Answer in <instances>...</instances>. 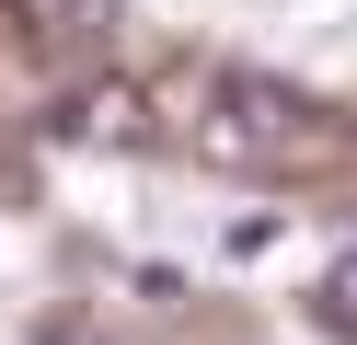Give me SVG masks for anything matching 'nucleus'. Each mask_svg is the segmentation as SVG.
<instances>
[{
  "label": "nucleus",
  "mask_w": 357,
  "mask_h": 345,
  "mask_svg": "<svg viewBox=\"0 0 357 345\" xmlns=\"http://www.w3.org/2000/svg\"><path fill=\"white\" fill-rule=\"evenodd\" d=\"M288 115H300V104H288L277 81H231L219 115L196 127V150H208V161H277L288 150Z\"/></svg>",
  "instance_id": "nucleus-1"
},
{
  "label": "nucleus",
  "mask_w": 357,
  "mask_h": 345,
  "mask_svg": "<svg viewBox=\"0 0 357 345\" xmlns=\"http://www.w3.org/2000/svg\"><path fill=\"white\" fill-rule=\"evenodd\" d=\"M58 138H81V150H150V104L127 81H93L70 115H58Z\"/></svg>",
  "instance_id": "nucleus-2"
},
{
  "label": "nucleus",
  "mask_w": 357,
  "mask_h": 345,
  "mask_svg": "<svg viewBox=\"0 0 357 345\" xmlns=\"http://www.w3.org/2000/svg\"><path fill=\"white\" fill-rule=\"evenodd\" d=\"M311 322H323L334 345H357V253H334V265H323V288H311Z\"/></svg>",
  "instance_id": "nucleus-3"
},
{
  "label": "nucleus",
  "mask_w": 357,
  "mask_h": 345,
  "mask_svg": "<svg viewBox=\"0 0 357 345\" xmlns=\"http://www.w3.org/2000/svg\"><path fill=\"white\" fill-rule=\"evenodd\" d=\"M219 253H231V265H254V253H277V219H231V230H219Z\"/></svg>",
  "instance_id": "nucleus-4"
},
{
  "label": "nucleus",
  "mask_w": 357,
  "mask_h": 345,
  "mask_svg": "<svg viewBox=\"0 0 357 345\" xmlns=\"http://www.w3.org/2000/svg\"><path fill=\"white\" fill-rule=\"evenodd\" d=\"M58 345H104V334H58Z\"/></svg>",
  "instance_id": "nucleus-5"
}]
</instances>
